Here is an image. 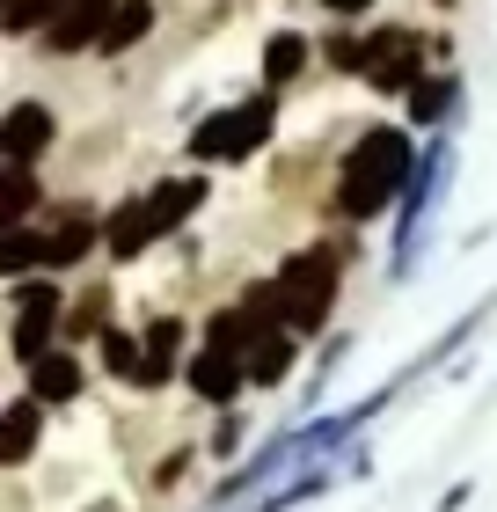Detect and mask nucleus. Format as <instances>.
Listing matches in <instances>:
<instances>
[{
  "mask_svg": "<svg viewBox=\"0 0 497 512\" xmlns=\"http://www.w3.org/2000/svg\"><path fill=\"white\" fill-rule=\"evenodd\" d=\"M395 176H402V139H395V132H373L366 147H359V169L344 176V205H351V213H366V205L381 198Z\"/></svg>",
  "mask_w": 497,
  "mask_h": 512,
  "instance_id": "f257e3e1",
  "label": "nucleus"
},
{
  "mask_svg": "<svg viewBox=\"0 0 497 512\" xmlns=\"http://www.w3.org/2000/svg\"><path fill=\"white\" fill-rule=\"evenodd\" d=\"M52 315H59V293H22V330H15V352L22 359H37L44 352V337H52Z\"/></svg>",
  "mask_w": 497,
  "mask_h": 512,
  "instance_id": "f03ea898",
  "label": "nucleus"
},
{
  "mask_svg": "<svg viewBox=\"0 0 497 512\" xmlns=\"http://www.w3.org/2000/svg\"><path fill=\"white\" fill-rule=\"evenodd\" d=\"M410 66H417V44L402 37V30H381V37H373V74H381L388 88L410 81Z\"/></svg>",
  "mask_w": 497,
  "mask_h": 512,
  "instance_id": "7ed1b4c3",
  "label": "nucleus"
},
{
  "mask_svg": "<svg viewBox=\"0 0 497 512\" xmlns=\"http://www.w3.org/2000/svg\"><path fill=\"white\" fill-rule=\"evenodd\" d=\"M234 381H242L234 352H220V344H212V352L198 359V388H205V395H234Z\"/></svg>",
  "mask_w": 497,
  "mask_h": 512,
  "instance_id": "20e7f679",
  "label": "nucleus"
},
{
  "mask_svg": "<svg viewBox=\"0 0 497 512\" xmlns=\"http://www.w3.org/2000/svg\"><path fill=\"white\" fill-rule=\"evenodd\" d=\"M139 30H147V0H125V8H117V15L103 22V44L117 52V44H132Z\"/></svg>",
  "mask_w": 497,
  "mask_h": 512,
  "instance_id": "39448f33",
  "label": "nucleus"
},
{
  "mask_svg": "<svg viewBox=\"0 0 497 512\" xmlns=\"http://www.w3.org/2000/svg\"><path fill=\"white\" fill-rule=\"evenodd\" d=\"M74 381H81V374H74L66 359H44V366H37V395H44V403H66V395H74Z\"/></svg>",
  "mask_w": 497,
  "mask_h": 512,
  "instance_id": "423d86ee",
  "label": "nucleus"
},
{
  "mask_svg": "<svg viewBox=\"0 0 497 512\" xmlns=\"http://www.w3.org/2000/svg\"><path fill=\"white\" fill-rule=\"evenodd\" d=\"M44 139V110H15V169L30 161V147Z\"/></svg>",
  "mask_w": 497,
  "mask_h": 512,
  "instance_id": "0eeeda50",
  "label": "nucleus"
},
{
  "mask_svg": "<svg viewBox=\"0 0 497 512\" xmlns=\"http://www.w3.org/2000/svg\"><path fill=\"white\" fill-rule=\"evenodd\" d=\"M30 425H37V410L22 403V410L8 417V461H22V454H30Z\"/></svg>",
  "mask_w": 497,
  "mask_h": 512,
  "instance_id": "6e6552de",
  "label": "nucleus"
},
{
  "mask_svg": "<svg viewBox=\"0 0 497 512\" xmlns=\"http://www.w3.org/2000/svg\"><path fill=\"white\" fill-rule=\"evenodd\" d=\"M329 8H366V0H329Z\"/></svg>",
  "mask_w": 497,
  "mask_h": 512,
  "instance_id": "1a4fd4ad",
  "label": "nucleus"
}]
</instances>
